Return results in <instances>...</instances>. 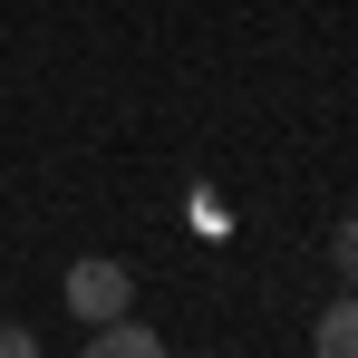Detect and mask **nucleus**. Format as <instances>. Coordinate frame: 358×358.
Here are the masks:
<instances>
[{"label":"nucleus","mask_w":358,"mask_h":358,"mask_svg":"<svg viewBox=\"0 0 358 358\" xmlns=\"http://www.w3.org/2000/svg\"><path fill=\"white\" fill-rule=\"evenodd\" d=\"M29 349H39V339H29L20 320H0V358H29Z\"/></svg>","instance_id":"obj_6"},{"label":"nucleus","mask_w":358,"mask_h":358,"mask_svg":"<svg viewBox=\"0 0 358 358\" xmlns=\"http://www.w3.org/2000/svg\"><path fill=\"white\" fill-rule=\"evenodd\" d=\"M329 271H339V281H349V291H358V213H349V223H339V233H329Z\"/></svg>","instance_id":"obj_4"},{"label":"nucleus","mask_w":358,"mask_h":358,"mask_svg":"<svg viewBox=\"0 0 358 358\" xmlns=\"http://www.w3.org/2000/svg\"><path fill=\"white\" fill-rule=\"evenodd\" d=\"M68 310H78V320H117L126 310V262H97V252L68 262Z\"/></svg>","instance_id":"obj_1"},{"label":"nucleus","mask_w":358,"mask_h":358,"mask_svg":"<svg viewBox=\"0 0 358 358\" xmlns=\"http://www.w3.org/2000/svg\"><path fill=\"white\" fill-rule=\"evenodd\" d=\"M310 349H320V358H358V291H339L329 310H320V329H310Z\"/></svg>","instance_id":"obj_3"},{"label":"nucleus","mask_w":358,"mask_h":358,"mask_svg":"<svg viewBox=\"0 0 358 358\" xmlns=\"http://www.w3.org/2000/svg\"><path fill=\"white\" fill-rule=\"evenodd\" d=\"M184 213H194V233H233V213H223V203H213L203 184H194V203H184Z\"/></svg>","instance_id":"obj_5"},{"label":"nucleus","mask_w":358,"mask_h":358,"mask_svg":"<svg viewBox=\"0 0 358 358\" xmlns=\"http://www.w3.org/2000/svg\"><path fill=\"white\" fill-rule=\"evenodd\" d=\"M165 349V339H155V329H145V320H87V358H155Z\"/></svg>","instance_id":"obj_2"}]
</instances>
